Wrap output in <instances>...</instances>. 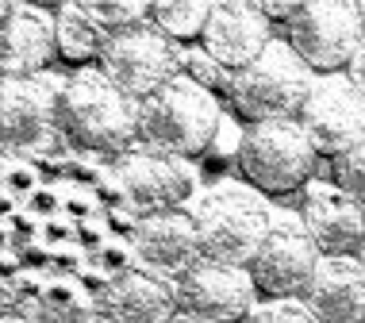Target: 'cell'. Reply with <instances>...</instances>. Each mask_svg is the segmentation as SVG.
I'll use <instances>...</instances> for the list:
<instances>
[{
    "instance_id": "cell-2",
    "label": "cell",
    "mask_w": 365,
    "mask_h": 323,
    "mask_svg": "<svg viewBox=\"0 0 365 323\" xmlns=\"http://www.w3.org/2000/svg\"><path fill=\"white\" fill-rule=\"evenodd\" d=\"M215 135H220V104L185 73L139 104V139L150 150L192 158L208 150Z\"/></svg>"
},
{
    "instance_id": "cell-20",
    "label": "cell",
    "mask_w": 365,
    "mask_h": 323,
    "mask_svg": "<svg viewBox=\"0 0 365 323\" xmlns=\"http://www.w3.org/2000/svg\"><path fill=\"white\" fill-rule=\"evenodd\" d=\"M212 19V4H192V0H170V4H150V24L173 43L204 39V27Z\"/></svg>"
},
{
    "instance_id": "cell-18",
    "label": "cell",
    "mask_w": 365,
    "mask_h": 323,
    "mask_svg": "<svg viewBox=\"0 0 365 323\" xmlns=\"http://www.w3.org/2000/svg\"><path fill=\"white\" fill-rule=\"evenodd\" d=\"M304 308L319 323H365V266L358 258H323Z\"/></svg>"
},
{
    "instance_id": "cell-14",
    "label": "cell",
    "mask_w": 365,
    "mask_h": 323,
    "mask_svg": "<svg viewBox=\"0 0 365 323\" xmlns=\"http://www.w3.org/2000/svg\"><path fill=\"white\" fill-rule=\"evenodd\" d=\"M58 89L62 85L46 77H4L0 96V120H4V146L27 150L46 143V135L58 131Z\"/></svg>"
},
{
    "instance_id": "cell-8",
    "label": "cell",
    "mask_w": 365,
    "mask_h": 323,
    "mask_svg": "<svg viewBox=\"0 0 365 323\" xmlns=\"http://www.w3.org/2000/svg\"><path fill=\"white\" fill-rule=\"evenodd\" d=\"M323 266V254L315 247L308 227L296 220H277L265 235L258 258L250 262V281L269 300H308L315 285V273Z\"/></svg>"
},
{
    "instance_id": "cell-12",
    "label": "cell",
    "mask_w": 365,
    "mask_h": 323,
    "mask_svg": "<svg viewBox=\"0 0 365 323\" xmlns=\"http://www.w3.org/2000/svg\"><path fill=\"white\" fill-rule=\"evenodd\" d=\"M273 24L246 0H220L212 4V19L204 27V54L215 58L223 70L242 73L269 51Z\"/></svg>"
},
{
    "instance_id": "cell-1",
    "label": "cell",
    "mask_w": 365,
    "mask_h": 323,
    "mask_svg": "<svg viewBox=\"0 0 365 323\" xmlns=\"http://www.w3.org/2000/svg\"><path fill=\"white\" fill-rule=\"evenodd\" d=\"M58 131L81 150L127 154L139 139V101L115 89L104 73H73L58 89Z\"/></svg>"
},
{
    "instance_id": "cell-6",
    "label": "cell",
    "mask_w": 365,
    "mask_h": 323,
    "mask_svg": "<svg viewBox=\"0 0 365 323\" xmlns=\"http://www.w3.org/2000/svg\"><path fill=\"white\" fill-rule=\"evenodd\" d=\"M284 43L300 54L312 73L350 70L358 46L365 43V16L354 0H312L284 27Z\"/></svg>"
},
{
    "instance_id": "cell-4",
    "label": "cell",
    "mask_w": 365,
    "mask_h": 323,
    "mask_svg": "<svg viewBox=\"0 0 365 323\" xmlns=\"http://www.w3.org/2000/svg\"><path fill=\"white\" fill-rule=\"evenodd\" d=\"M315 89V73L300 62L289 43L273 39L254 66L235 73L231 104L242 120L269 123V120H300L304 104Z\"/></svg>"
},
{
    "instance_id": "cell-11",
    "label": "cell",
    "mask_w": 365,
    "mask_h": 323,
    "mask_svg": "<svg viewBox=\"0 0 365 323\" xmlns=\"http://www.w3.org/2000/svg\"><path fill=\"white\" fill-rule=\"evenodd\" d=\"M115 181L143 215L181 208L192 193V173L173 154L162 150H127L115 162Z\"/></svg>"
},
{
    "instance_id": "cell-9",
    "label": "cell",
    "mask_w": 365,
    "mask_h": 323,
    "mask_svg": "<svg viewBox=\"0 0 365 323\" xmlns=\"http://www.w3.org/2000/svg\"><path fill=\"white\" fill-rule=\"evenodd\" d=\"M173 285L181 312L200 323H250V316L258 312L254 308L258 289H254L250 273L235 266L196 258L189 270L177 273Z\"/></svg>"
},
{
    "instance_id": "cell-5",
    "label": "cell",
    "mask_w": 365,
    "mask_h": 323,
    "mask_svg": "<svg viewBox=\"0 0 365 323\" xmlns=\"http://www.w3.org/2000/svg\"><path fill=\"white\" fill-rule=\"evenodd\" d=\"M319 150L300 120L250 123L239 139V170L262 193H292L312 181Z\"/></svg>"
},
{
    "instance_id": "cell-30",
    "label": "cell",
    "mask_w": 365,
    "mask_h": 323,
    "mask_svg": "<svg viewBox=\"0 0 365 323\" xmlns=\"http://www.w3.org/2000/svg\"><path fill=\"white\" fill-rule=\"evenodd\" d=\"M4 323H19V319H4Z\"/></svg>"
},
{
    "instance_id": "cell-19",
    "label": "cell",
    "mask_w": 365,
    "mask_h": 323,
    "mask_svg": "<svg viewBox=\"0 0 365 323\" xmlns=\"http://www.w3.org/2000/svg\"><path fill=\"white\" fill-rule=\"evenodd\" d=\"M54 27H58V54H62V58H70V62L104 58L108 35L85 16L81 4H62V8H58Z\"/></svg>"
},
{
    "instance_id": "cell-28",
    "label": "cell",
    "mask_w": 365,
    "mask_h": 323,
    "mask_svg": "<svg viewBox=\"0 0 365 323\" xmlns=\"http://www.w3.org/2000/svg\"><path fill=\"white\" fill-rule=\"evenodd\" d=\"M358 262H361V266H365V247H361V254H358Z\"/></svg>"
},
{
    "instance_id": "cell-16",
    "label": "cell",
    "mask_w": 365,
    "mask_h": 323,
    "mask_svg": "<svg viewBox=\"0 0 365 323\" xmlns=\"http://www.w3.org/2000/svg\"><path fill=\"white\" fill-rule=\"evenodd\" d=\"M58 54L54 19L35 4H4V31H0V66L4 77H38V70Z\"/></svg>"
},
{
    "instance_id": "cell-13",
    "label": "cell",
    "mask_w": 365,
    "mask_h": 323,
    "mask_svg": "<svg viewBox=\"0 0 365 323\" xmlns=\"http://www.w3.org/2000/svg\"><path fill=\"white\" fill-rule=\"evenodd\" d=\"M300 223L308 227L323 258H358L365 247V204L342 193L339 185L304 193Z\"/></svg>"
},
{
    "instance_id": "cell-3",
    "label": "cell",
    "mask_w": 365,
    "mask_h": 323,
    "mask_svg": "<svg viewBox=\"0 0 365 323\" xmlns=\"http://www.w3.org/2000/svg\"><path fill=\"white\" fill-rule=\"evenodd\" d=\"M273 215L262 204V197L246 189H215L196 208V231H200V258L220 262V266L250 270L258 258L265 235L273 231Z\"/></svg>"
},
{
    "instance_id": "cell-22",
    "label": "cell",
    "mask_w": 365,
    "mask_h": 323,
    "mask_svg": "<svg viewBox=\"0 0 365 323\" xmlns=\"http://www.w3.org/2000/svg\"><path fill=\"white\" fill-rule=\"evenodd\" d=\"M96 319H101L96 304H88L77 289H70V285L46 289V297H43V323H96Z\"/></svg>"
},
{
    "instance_id": "cell-10",
    "label": "cell",
    "mask_w": 365,
    "mask_h": 323,
    "mask_svg": "<svg viewBox=\"0 0 365 323\" xmlns=\"http://www.w3.org/2000/svg\"><path fill=\"white\" fill-rule=\"evenodd\" d=\"M300 123L319 158L339 162L365 139V96L350 85V77H323L304 104Z\"/></svg>"
},
{
    "instance_id": "cell-27",
    "label": "cell",
    "mask_w": 365,
    "mask_h": 323,
    "mask_svg": "<svg viewBox=\"0 0 365 323\" xmlns=\"http://www.w3.org/2000/svg\"><path fill=\"white\" fill-rule=\"evenodd\" d=\"M170 323H200V319H192V316H185V312H181V316H173Z\"/></svg>"
},
{
    "instance_id": "cell-31",
    "label": "cell",
    "mask_w": 365,
    "mask_h": 323,
    "mask_svg": "<svg viewBox=\"0 0 365 323\" xmlns=\"http://www.w3.org/2000/svg\"><path fill=\"white\" fill-rule=\"evenodd\" d=\"M361 16H365V4H361Z\"/></svg>"
},
{
    "instance_id": "cell-26",
    "label": "cell",
    "mask_w": 365,
    "mask_h": 323,
    "mask_svg": "<svg viewBox=\"0 0 365 323\" xmlns=\"http://www.w3.org/2000/svg\"><path fill=\"white\" fill-rule=\"evenodd\" d=\"M346 77H350V85H354V89H358V93L365 96V43L358 46V54H354V62H350Z\"/></svg>"
},
{
    "instance_id": "cell-29",
    "label": "cell",
    "mask_w": 365,
    "mask_h": 323,
    "mask_svg": "<svg viewBox=\"0 0 365 323\" xmlns=\"http://www.w3.org/2000/svg\"><path fill=\"white\" fill-rule=\"evenodd\" d=\"M96 323H112V319H96Z\"/></svg>"
},
{
    "instance_id": "cell-15",
    "label": "cell",
    "mask_w": 365,
    "mask_h": 323,
    "mask_svg": "<svg viewBox=\"0 0 365 323\" xmlns=\"http://www.w3.org/2000/svg\"><path fill=\"white\" fill-rule=\"evenodd\" d=\"M96 312L112 323H170L173 316H181V304L173 281L150 270H127L112 285H104L96 297Z\"/></svg>"
},
{
    "instance_id": "cell-23",
    "label": "cell",
    "mask_w": 365,
    "mask_h": 323,
    "mask_svg": "<svg viewBox=\"0 0 365 323\" xmlns=\"http://www.w3.org/2000/svg\"><path fill=\"white\" fill-rule=\"evenodd\" d=\"M185 73L192 77L200 89H208V93H227L231 96V89H235V73L231 70H223L215 58H208L204 51H196V54H185Z\"/></svg>"
},
{
    "instance_id": "cell-21",
    "label": "cell",
    "mask_w": 365,
    "mask_h": 323,
    "mask_svg": "<svg viewBox=\"0 0 365 323\" xmlns=\"http://www.w3.org/2000/svg\"><path fill=\"white\" fill-rule=\"evenodd\" d=\"M81 8H85V16L93 19L96 27L108 35V39H115V35H127V31H135V27H146L150 24V4H123V0H81Z\"/></svg>"
},
{
    "instance_id": "cell-24",
    "label": "cell",
    "mask_w": 365,
    "mask_h": 323,
    "mask_svg": "<svg viewBox=\"0 0 365 323\" xmlns=\"http://www.w3.org/2000/svg\"><path fill=\"white\" fill-rule=\"evenodd\" d=\"M334 185L342 193H350L358 204H365V139L334 162Z\"/></svg>"
},
{
    "instance_id": "cell-17",
    "label": "cell",
    "mask_w": 365,
    "mask_h": 323,
    "mask_svg": "<svg viewBox=\"0 0 365 323\" xmlns=\"http://www.w3.org/2000/svg\"><path fill=\"white\" fill-rule=\"evenodd\" d=\"M135 250L146 266L181 273L200 258V231H196V212L170 208L143 215L135 223Z\"/></svg>"
},
{
    "instance_id": "cell-25",
    "label": "cell",
    "mask_w": 365,
    "mask_h": 323,
    "mask_svg": "<svg viewBox=\"0 0 365 323\" xmlns=\"http://www.w3.org/2000/svg\"><path fill=\"white\" fill-rule=\"evenodd\" d=\"M250 323H319L300 300H269L250 316Z\"/></svg>"
},
{
    "instance_id": "cell-7",
    "label": "cell",
    "mask_w": 365,
    "mask_h": 323,
    "mask_svg": "<svg viewBox=\"0 0 365 323\" xmlns=\"http://www.w3.org/2000/svg\"><path fill=\"white\" fill-rule=\"evenodd\" d=\"M101 66H104L101 73L115 89H123L131 101L143 104L146 96H154L158 89H165L185 73V54L177 51L170 35H162L154 24H146L127 35L108 39Z\"/></svg>"
}]
</instances>
